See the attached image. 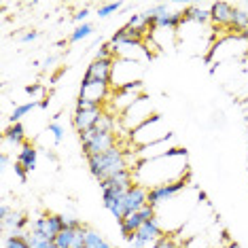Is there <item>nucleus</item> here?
Wrapping results in <instances>:
<instances>
[{
    "label": "nucleus",
    "mask_w": 248,
    "mask_h": 248,
    "mask_svg": "<svg viewBox=\"0 0 248 248\" xmlns=\"http://www.w3.org/2000/svg\"><path fill=\"white\" fill-rule=\"evenodd\" d=\"M189 189V178H183V180H176V183H170V185H161V187H155V189H149V206L157 210L161 208L163 204L176 197L178 193Z\"/></svg>",
    "instance_id": "nucleus-10"
},
{
    "label": "nucleus",
    "mask_w": 248,
    "mask_h": 248,
    "mask_svg": "<svg viewBox=\"0 0 248 248\" xmlns=\"http://www.w3.org/2000/svg\"><path fill=\"white\" fill-rule=\"evenodd\" d=\"M104 110L102 108H75V117H72V123H75L77 132H89L102 121Z\"/></svg>",
    "instance_id": "nucleus-14"
},
{
    "label": "nucleus",
    "mask_w": 248,
    "mask_h": 248,
    "mask_svg": "<svg viewBox=\"0 0 248 248\" xmlns=\"http://www.w3.org/2000/svg\"><path fill=\"white\" fill-rule=\"evenodd\" d=\"M87 163H89V172L98 180H106V178H112V176H117V174L125 172V170H132L129 159H127V151L119 144L104 151V153H100V155L87 157Z\"/></svg>",
    "instance_id": "nucleus-5"
},
{
    "label": "nucleus",
    "mask_w": 248,
    "mask_h": 248,
    "mask_svg": "<svg viewBox=\"0 0 248 248\" xmlns=\"http://www.w3.org/2000/svg\"><path fill=\"white\" fill-rule=\"evenodd\" d=\"M140 77H142V64L140 62L117 58L115 66H112V81H110L112 92H119L121 87L129 85V83H138Z\"/></svg>",
    "instance_id": "nucleus-8"
},
{
    "label": "nucleus",
    "mask_w": 248,
    "mask_h": 248,
    "mask_svg": "<svg viewBox=\"0 0 248 248\" xmlns=\"http://www.w3.org/2000/svg\"><path fill=\"white\" fill-rule=\"evenodd\" d=\"M92 34H93V24L85 21V24L77 26L75 30L70 32V38H68V41H70V43H81V41H85V38H89Z\"/></svg>",
    "instance_id": "nucleus-27"
},
{
    "label": "nucleus",
    "mask_w": 248,
    "mask_h": 248,
    "mask_svg": "<svg viewBox=\"0 0 248 248\" xmlns=\"http://www.w3.org/2000/svg\"><path fill=\"white\" fill-rule=\"evenodd\" d=\"M146 204H149V189L134 183L132 189L125 193V200H123V214L127 217V214H132V212H138V210H142Z\"/></svg>",
    "instance_id": "nucleus-15"
},
{
    "label": "nucleus",
    "mask_w": 248,
    "mask_h": 248,
    "mask_svg": "<svg viewBox=\"0 0 248 248\" xmlns=\"http://www.w3.org/2000/svg\"><path fill=\"white\" fill-rule=\"evenodd\" d=\"M112 66H115V60H93L92 64L87 66V72H85V77H83V81L110 85V81H112Z\"/></svg>",
    "instance_id": "nucleus-13"
},
{
    "label": "nucleus",
    "mask_w": 248,
    "mask_h": 248,
    "mask_svg": "<svg viewBox=\"0 0 248 248\" xmlns=\"http://www.w3.org/2000/svg\"><path fill=\"white\" fill-rule=\"evenodd\" d=\"M189 193H193L191 187L185 191V193H178L176 197H172L168 204H163L161 208L155 210V217H157V221H159L163 231H170V233L180 231L185 225H187L189 218L193 217V212L197 210V202H206V193H202L197 202H191Z\"/></svg>",
    "instance_id": "nucleus-2"
},
{
    "label": "nucleus",
    "mask_w": 248,
    "mask_h": 248,
    "mask_svg": "<svg viewBox=\"0 0 248 248\" xmlns=\"http://www.w3.org/2000/svg\"><path fill=\"white\" fill-rule=\"evenodd\" d=\"M151 248H185V246L176 240V235H163V238L159 242H155Z\"/></svg>",
    "instance_id": "nucleus-29"
},
{
    "label": "nucleus",
    "mask_w": 248,
    "mask_h": 248,
    "mask_svg": "<svg viewBox=\"0 0 248 248\" xmlns=\"http://www.w3.org/2000/svg\"><path fill=\"white\" fill-rule=\"evenodd\" d=\"M17 163H21V166L26 168L28 172L36 170V163H38V149L32 142H26L24 146L19 149L17 153Z\"/></svg>",
    "instance_id": "nucleus-18"
},
{
    "label": "nucleus",
    "mask_w": 248,
    "mask_h": 248,
    "mask_svg": "<svg viewBox=\"0 0 248 248\" xmlns=\"http://www.w3.org/2000/svg\"><path fill=\"white\" fill-rule=\"evenodd\" d=\"M185 21H191V24L204 26L206 21H210V9H204L200 4H193V7L185 9Z\"/></svg>",
    "instance_id": "nucleus-21"
},
{
    "label": "nucleus",
    "mask_w": 248,
    "mask_h": 248,
    "mask_svg": "<svg viewBox=\"0 0 248 248\" xmlns=\"http://www.w3.org/2000/svg\"><path fill=\"white\" fill-rule=\"evenodd\" d=\"M47 132L51 134V136H53V140H55V142L60 144L62 140H64V134H66V129H64V125H62L60 121H51V123H49V127H47Z\"/></svg>",
    "instance_id": "nucleus-30"
},
{
    "label": "nucleus",
    "mask_w": 248,
    "mask_h": 248,
    "mask_svg": "<svg viewBox=\"0 0 248 248\" xmlns=\"http://www.w3.org/2000/svg\"><path fill=\"white\" fill-rule=\"evenodd\" d=\"M13 172H15V176L19 178V183H26V180H28V170H26L24 166H21V163H17V161H15V166H13Z\"/></svg>",
    "instance_id": "nucleus-32"
},
{
    "label": "nucleus",
    "mask_w": 248,
    "mask_h": 248,
    "mask_svg": "<svg viewBox=\"0 0 248 248\" xmlns=\"http://www.w3.org/2000/svg\"><path fill=\"white\" fill-rule=\"evenodd\" d=\"M2 229H9L11 233H17V231H24V227L28 225V217L19 210H11V214L7 218H2Z\"/></svg>",
    "instance_id": "nucleus-20"
},
{
    "label": "nucleus",
    "mask_w": 248,
    "mask_h": 248,
    "mask_svg": "<svg viewBox=\"0 0 248 248\" xmlns=\"http://www.w3.org/2000/svg\"><path fill=\"white\" fill-rule=\"evenodd\" d=\"M93 60H115V55H112L110 45H108V43L100 45V49L95 51V58H93Z\"/></svg>",
    "instance_id": "nucleus-31"
},
{
    "label": "nucleus",
    "mask_w": 248,
    "mask_h": 248,
    "mask_svg": "<svg viewBox=\"0 0 248 248\" xmlns=\"http://www.w3.org/2000/svg\"><path fill=\"white\" fill-rule=\"evenodd\" d=\"M64 225H66V227H81V221L75 218V217H66V214H64Z\"/></svg>",
    "instance_id": "nucleus-35"
},
{
    "label": "nucleus",
    "mask_w": 248,
    "mask_h": 248,
    "mask_svg": "<svg viewBox=\"0 0 248 248\" xmlns=\"http://www.w3.org/2000/svg\"><path fill=\"white\" fill-rule=\"evenodd\" d=\"M2 248H30V244H28V238H26V231L9 233L7 238H4Z\"/></svg>",
    "instance_id": "nucleus-26"
},
{
    "label": "nucleus",
    "mask_w": 248,
    "mask_h": 248,
    "mask_svg": "<svg viewBox=\"0 0 248 248\" xmlns=\"http://www.w3.org/2000/svg\"><path fill=\"white\" fill-rule=\"evenodd\" d=\"M0 163H2V168H7V163H9V155L7 153L0 155Z\"/></svg>",
    "instance_id": "nucleus-39"
},
{
    "label": "nucleus",
    "mask_w": 248,
    "mask_h": 248,
    "mask_svg": "<svg viewBox=\"0 0 248 248\" xmlns=\"http://www.w3.org/2000/svg\"><path fill=\"white\" fill-rule=\"evenodd\" d=\"M246 28H248V2L233 9V17H231V24H229V30H235V32H244Z\"/></svg>",
    "instance_id": "nucleus-22"
},
{
    "label": "nucleus",
    "mask_w": 248,
    "mask_h": 248,
    "mask_svg": "<svg viewBox=\"0 0 248 248\" xmlns=\"http://www.w3.org/2000/svg\"><path fill=\"white\" fill-rule=\"evenodd\" d=\"M26 92L30 93V95H38V93L43 92V87H41V85H28V87H26Z\"/></svg>",
    "instance_id": "nucleus-37"
},
{
    "label": "nucleus",
    "mask_w": 248,
    "mask_h": 248,
    "mask_svg": "<svg viewBox=\"0 0 248 248\" xmlns=\"http://www.w3.org/2000/svg\"><path fill=\"white\" fill-rule=\"evenodd\" d=\"M233 4L229 2H214L210 4V21L218 28H229L231 17H233Z\"/></svg>",
    "instance_id": "nucleus-17"
},
{
    "label": "nucleus",
    "mask_w": 248,
    "mask_h": 248,
    "mask_svg": "<svg viewBox=\"0 0 248 248\" xmlns=\"http://www.w3.org/2000/svg\"><path fill=\"white\" fill-rule=\"evenodd\" d=\"M132 172H134V183L144 189H155V187H161V185L183 180L189 174L187 151L176 146V149H172L170 153H166L161 157L138 161L132 168Z\"/></svg>",
    "instance_id": "nucleus-1"
},
{
    "label": "nucleus",
    "mask_w": 248,
    "mask_h": 248,
    "mask_svg": "<svg viewBox=\"0 0 248 248\" xmlns=\"http://www.w3.org/2000/svg\"><path fill=\"white\" fill-rule=\"evenodd\" d=\"M36 38H38V32H34V30H26L24 34H19V36H17V41H19V43H34Z\"/></svg>",
    "instance_id": "nucleus-33"
},
{
    "label": "nucleus",
    "mask_w": 248,
    "mask_h": 248,
    "mask_svg": "<svg viewBox=\"0 0 248 248\" xmlns=\"http://www.w3.org/2000/svg\"><path fill=\"white\" fill-rule=\"evenodd\" d=\"M53 62H55V58H47V60L43 62V68H45V70H47V68H51V66H53Z\"/></svg>",
    "instance_id": "nucleus-38"
},
{
    "label": "nucleus",
    "mask_w": 248,
    "mask_h": 248,
    "mask_svg": "<svg viewBox=\"0 0 248 248\" xmlns=\"http://www.w3.org/2000/svg\"><path fill=\"white\" fill-rule=\"evenodd\" d=\"M26 238H28L30 248H58L53 240L45 238L43 233H36V231H26Z\"/></svg>",
    "instance_id": "nucleus-24"
},
{
    "label": "nucleus",
    "mask_w": 248,
    "mask_h": 248,
    "mask_svg": "<svg viewBox=\"0 0 248 248\" xmlns=\"http://www.w3.org/2000/svg\"><path fill=\"white\" fill-rule=\"evenodd\" d=\"M242 36H244V38H246V43H248V28H246L244 32H242Z\"/></svg>",
    "instance_id": "nucleus-40"
},
{
    "label": "nucleus",
    "mask_w": 248,
    "mask_h": 248,
    "mask_svg": "<svg viewBox=\"0 0 248 248\" xmlns=\"http://www.w3.org/2000/svg\"><path fill=\"white\" fill-rule=\"evenodd\" d=\"M87 15H89V7H85V9H81V11H77L75 15H72V19L77 21L78 26L81 24H85V19H87Z\"/></svg>",
    "instance_id": "nucleus-34"
},
{
    "label": "nucleus",
    "mask_w": 248,
    "mask_h": 248,
    "mask_svg": "<svg viewBox=\"0 0 248 248\" xmlns=\"http://www.w3.org/2000/svg\"><path fill=\"white\" fill-rule=\"evenodd\" d=\"M155 217V210L151 208L149 204H146L142 210H138V212H132V214H127L125 218H121L119 221V229H121V235H123V240L129 242L134 238V233L142 227V225L149 221V218H153Z\"/></svg>",
    "instance_id": "nucleus-12"
},
{
    "label": "nucleus",
    "mask_w": 248,
    "mask_h": 248,
    "mask_svg": "<svg viewBox=\"0 0 248 248\" xmlns=\"http://www.w3.org/2000/svg\"><path fill=\"white\" fill-rule=\"evenodd\" d=\"M172 132L168 129V125L163 123V119L159 115H153L144 125H140L136 132L129 134V140L136 149H144V146H151L155 142H161V140L170 138Z\"/></svg>",
    "instance_id": "nucleus-6"
},
{
    "label": "nucleus",
    "mask_w": 248,
    "mask_h": 248,
    "mask_svg": "<svg viewBox=\"0 0 248 248\" xmlns=\"http://www.w3.org/2000/svg\"><path fill=\"white\" fill-rule=\"evenodd\" d=\"M66 229L64 225V214H43V217H38L32 221L30 225V231H36V233H43L45 238L53 240L62 233V231Z\"/></svg>",
    "instance_id": "nucleus-11"
},
{
    "label": "nucleus",
    "mask_w": 248,
    "mask_h": 248,
    "mask_svg": "<svg viewBox=\"0 0 248 248\" xmlns=\"http://www.w3.org/2000/svg\"><path fill=\"white\" fill-rule=\"evenodd\" d=\"M117 127H119V121H115V115L104 112L102 121H100L93 129L78 134V136H81V146H83L85 157L100 155V153H104V151L112 149V146H117V136H115Z\"/></svg>",
    "instance_id": "nucleus-3"
},
{
    "label": "nucleus",
    "mask_w": 248,
    "mask_h": 248,
    "mask_svg": "<svg viewBox=\"0 0 248 248\" xmlns=\"http://www.w3.org/2000/svg\"><path fill=\"white\" fill-rule=\"evenodd\" d=\"M153 117V102L149 95H140L129 108L119 117V129L123 132H136L140 125H144L146 121Z\"/></svg>",
    "instance_id": "nucleus-7"
},
{
    "label": "nucleus",
    "mask_w": 248,
    "mask_h": 248,
    "mask_svg": "<svg viewBox=\"0 0 248 248\" xmlns=\"http://www.w3.org/2000/svg\"><path fill=\"white\" fill-rule=\"evenodd\" d=\"M83 248H112V246L104 240V235H100L95 229H87V233H85V246H83Z\"/></svg>",
    "instance_id": "nucleus-25"
},
{
    "label": "nucleus",
    "mask_w": 248,
    "mask_h": 248,
    "mask_svg": "<svg viewBox=\"0 0 248 248\" xmlns=\"http://www.w3.org/2000/svg\"><path fill=\"white\" fill-rule=\"evenodd\" d=\"M4 142L9 146H15V149H21L26 144V129L21 123H11V125L4 129Z\"/></svg>",
    "instance_id": "nucleus-19"
},
{
    "label": "nucleus",
    "mask_w": 248,
    "mask_h": 248,
    "mask_svg": "<svg viewBox=\"0 0 248 248\" xmlns=\"http://www.w3.org/2000/svg\"><path fill=\"white\" fill-rule=\"evenodd\" d=\"M134 185V172L125 170L121 174L106 180H100V189H102V204L108 210L117 221H121L125 214H123V200H125V193L132 189Z\"/></svg>",
    "instance_id": "nucleus-4"
},
{
    "label": "nucleus",
    "mask_w": 248,
    "mask_h": 248,
    "mask_svg": "<svg viewBox=\"0 0 248 248\" xmlns=\"http://www.w3.org/2000/svg\"><path fill=\"white\" fill-rule=\"evenodd\" d=\"M121 9H123V2H104V4H100L98 7L95 15H98L100 19H106V17H110V15L119 13Z\"/></svg>",
    "instance_id": "nucleus-28"
},
{
    "label": "nucleus",
    "mask_w": 248,
    "mask_h": 248,
    "mask_svg": "<svg viewBox=\"0 0 248 248\" xmlns=\"http://www.w3.org/2000/svg\"><path fill=\"white\" fill-rule=\"evenodd\" d=\"M85 233L87 227H66L62 233L55 238V246L58 248H83L85 246Z\"/></svg>",
    "instance_id": "nucleus-16"
},
{
    "label": "nucleus",
    "mask_w": 248,
    "mask_h": 248,
    "mask_svg": "<svg viewBox=\"0 0 248 248\" xmlns=\"http://www.w3.org/2000/svg\"><path fill=\"white\" fill-rule=\"evenodd\" d=\"M36 106H43V102H36V100H30V102L26 104H17L13 108V112H11V123H19L21 119H24L26 115H30L32 110L36 108Z\"/></svg>",
    "instance_id": "nucleus-23"
},
{
    "label": "nucleus",
    "mask_w": 248,
    "mask_h": 248,
    "mask_svg": "<svg viewBox=\"0 0 248 248\" xmlns=\"http://www.w3.org/2000/svg\"><path fill=\"white\" fill-rule=\"evenodd\" d=\"M9 214H11L9 204H0V221H2V218H7Z\"/></svg>",
    "instance_id": "nucleus-36"
},
{
    "label": "nucleus",
    "mask_w": 248,
    "mask_h": 248,
    "mask_svg": "<svg viewBox=\"0 0 248 248\" xmlns=\"http://www.w3.org/2000/svg\"><path fill=\"white\" fill-rule=\"evenodd\" d=\"M163 235H166V231L161 229L157 217H153V218H149L136 233H134V238L129 240V246L132 248H151L155 242H159Z\"/></svg>",
    "instance_id": "nucleus-9"
}]
</instances>
